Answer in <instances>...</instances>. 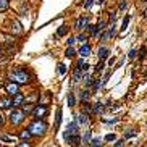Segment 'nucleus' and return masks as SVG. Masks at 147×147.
<instances>
[{"label":"nucleus","mask_w":147,"mask_h":147,"mask_svg":"<svg viewBox=\"0 0 147 147\" xmlns=\"http://www.w3.org/2000/svg\"><path fill=\"white\" fill-rule=\"evenodd\" d=\"M115 139H117V136H115V134H107V136H105V141L107 142H112V141H115Z\"/></svg>","instance_id":"nucleus-46"},{"label":"nucleus","mask_w":147,"mask_h":147,"mask_svg":"<svg viewBox=\"0 0 147 147\" xmlns=\"http://www.w3.org/2000/svg\"><path fill=\"white\" fill-rule=\"evenodd\" d=\"M76 41H79L82 45H84V44H86V41H87V36L81 32V34H78V36H76Z\"/></svg>","instance_id":"nucleus-31"},{"label":"nucleus","mask_w":147,"mask_h":147,"mask_svg":"<svg viewBox=\"0 0 147 147\" xmlns=\"http://www.w3.org/2000/svg\"><path fill=\"white\" fill-rule=\"evenodd\" d=\"M74 53H76V52H74V49H73V47H68V49H66V52H65V57L73 58V57H74Z\"/></svg>","instance_id":"nucleus-30"},{"label":"nucleus","mask_w":147,"mask_h":147,"mask_svg":"<svg viewBox=\"0 0 147 147\" xmlns=\"http://www.w3.org/2000/svg\"><path fill=\"white\" fill-rule=\"evenodd\" d=\"M66 32H68L66 26H60V28H58V31H57V36H58V37H63V36H65Z\"/></svg>","instance_id":"nucleus-29"},{"label":"nucleus","mask_w":147,"mask_h":147,"mask_svg":"<svg viewBox=\"0 0 147 147\" xmlns=\"http://www.w3.org/2000/svg\"><path fill=\"white\" fill-rule=\"evenodd\" d=\"M97 3H99V5H102V3H103V0H97Z\"/></svg>","instance_id":"nucleus-51"},{"label":"nucleus","mask_w":147,"mask_h":147,"mask_svg":"<svg viewBox=\"0 0 147 147\" xmlns=\"http://www.w3.org/2000/svg\"><path fill=\"white\" fill-rule=\"evenodd\" d=\"M24 117H26V113L23 112V110H20V108H15V110L10 113V123L13 125V126H18V125H21V123H23Z\"/></svg>","instance_id":"nucleus-4"},{"label":"nucleus","mask_w":147,"mask_h":147,"mask_svg":"<svg viewBox=\"0 0 147 147\" xmlns=\"http://www.w3.org/2000/svg\"><path fill=\"white\" fill-rule=\"evenodd\" d=\"M89 147H102V137H94V139H91Z\"/></svg>","instance_id":"nucleus-20"},{"label":"nucleus","mask_w":147,"mask_h":147,"mask_svg":"<svg viewBox=\"0 0 147 147\" xmlns=\"http://www.w3.org/2000/svg\"><path fill=\"white\" fill-rule=\"evenodd\" d=\"M92 5H94V0H84V3H82V7H84L86 10H89Z\"/></svg>","instance_id":"nucleus-37"},{"label":"nucleus","mask_w":147,"mask_h":147,"mask_svg":"<svg viewBox=\"0 0 147 147\" xmlns=\"http://www.w3.org/2000/svg\"><path fill=\"white\" fill-rule=\"evenodd\" d=\"M74 42H76V37H74V36H70V37H68V41H66V44H68V47H71Z\"/></svg>","instance_id":"nucleus-44"},{"label":"nucleus","mask_w":147,"mask_h":147,"mask_svg":"<svg viewBox=\"0 0 147 147\" xmlns=\"http://www.w3.org/2000/svg\"><path fill=\"white\" fill-rule=\"evenodd\" d=\"M34 107L32 103H26V105H23V112L24 113H31V112H34Z\"/></svg>","instance_id":"nucleus-27"},{"label":"nucleus","mask_w":147,"mask_h":147,"mask_svg":"<svg viewBox=\"0 0 147 147\" xmlns=\"http://www.w3.org/2000/svg\"><path fill=\"white\" fill-rule=\"evenodd\" d=\"M100 84H102V79L96 78V79H94V82H92V91H94V92H97V89L100 87Z\"/></svg>","instance_id":"nucleus-28"},{"label":"nucleus","mask_w":147,"mask_h":147,"mask_svg":"<svg viewBox=\"0 0 147 147\" xmlns=\"http://www.w3.org/2000/svg\"><path fill=\"white\" fill-rule=\"evenodd\" d=\"M86 29H87V34H91L92 37H94V36H97V34H99V31H97L96 24H89V26H87V28H86Z\"/></svg>","instance_id":"nucleus-21"},{"label":"nucleus","mask_w":147,"mask_h":147,"mask_svg":"<svg viewBox=\"0 0 147 147\" xmlns=\"http://www.w3.org/2000/svg\"><path fill=\"white\" fill-rule=\"evenodd\" d=\"M10 107H13L10 97H0V108H2V110H7V108H10Z\"/></svg>","instance_id":"nucleus-11"},{"label":"nucleus","mask_w":147,"mask_h":147,"mask_svg":"<svg viewBox=\"0 0 147 147\" xmlns=\"http://www.w3.org/2000/svg\"><path fill=\"white\" fill-rule=\"evenodd\" d=\"M78 123L79 125H87L89 123V115H86V113H79V117H78Z\"/></svg>","instance_id":"nucleus-18"},{"label":"nucleus","mask_w":147,"mask_h":147,"mask_svg":"<svg viewBox=\"0 0 147 147\" xmlns=\"http://www.w3.org/2000/svg\"><path fill=\"white\" fill-rule=\"evenodd\" d=\"M129 20H131V15H126V16H125V18H123V23H121V28H120V29H121V31H126Z\"/></svg>","instance_id":"nucleus-23"},{"label":"nucleus","mask_w":147,"mask_h":147,"mask_svg":"<svg viewBox=\"0 0 147 147\" xmlns=\"http://www.w3.org/2000/svg\"><path fill=\"white\" fill-rule=\"evenodd\" d=\"M82 113H86V115H91V113H94V110H92L91 103H82Z\"/></svg>","instance_id":"nucleus-22"},{"label":"nucleus","mask_w":147,"mask_h":147,"mask_svg":"<svg viewBox=\"0 0 147 147\" xmlns=\"http://www.w3.org/2000/svg\"><path fill=\"white\" fill-rule=\"evenodd\" d=\"M68 105H70V107L76 105V99H74V94H73V92H70V94H68Z\"/></svg>","instance_id":"nucleus-25"},{"label":"nucleus","mask_w":147,"mask_h":147,"mask_svg":"<svg viewBox=\"0 0 147 147\" xmlns=\"http://www.w3.org/2000/svg\"><path fill=\"white\" fill-rule=\"evenodd\" d=\"M91 137H92L91 129L84 131V136H82V144H84V147H89V144H91Z\"/></svg>","instance_id":"nucleus-14"},{"label":"nucleus","mask_w":147,"mask_h":147,"mask_svg":"<svg viewBox=\"0 0 147 147\" xmlns=\"http://www.w3.org/2000/svg\"><path fill=\"white\" fill-rule=\"evenodd\" d=\"M110 76H112V70H108V71H107V73H105V76H103V79H102V84H103V86L107 84V81H108V78H110Z\"/></svg>","instance_id":"nucleus-36"},{"label":"nucleus","mask_w":147,"mask_h":147,"mask_svg":"<svg viewBox=\"0 0 147 147\" xmlns=\"http://www.w3.org/2000/svg\"><path fill=\"white\" fill-rule=\"evenodd\" d=\"M81 68L79 66H74L73 68V76H71V79H73V82H78V81H81V76H82V73H81Z\"/></svg>","instance_id":"nucleus-12"},{"label":"nucleus","mask_w":147,"mask_h":147,"mask_svg":"<svg viewBox=\"0 0 147 147\" xmlns=\"http://www.w3.org/2000/svg\"><path fill=\"white\" fill-rule=\"evenodd\" d=\"M115 21H117V13H115V11H110V20H108V23H110V24H115Z\"/></svg>","instance_id":"nucleus-38"},{"label":"nucleus","mask_w":147,"mask_h":147,"mask_svg":"<svg viewBox=\"0 0 147 147\" xmlns=\"http://www.w3.org/2000/svg\"><path fill=\"white\" fill-rule=\"evenodd\" d=\"M102 123H105V125H115V123H118V118H112V120H105V118H102Z\"/></svg>","instance_id":"nucleus-34"},{"label":"nucleus","mask_w":147,"mask_h":147,"mask_svg":"<svg viewBox=\"0 0 147 147\" xmlns=\"http://www.w3.org/2000/svg\"><path fill=\"white\" fill-rule=\"evenodd\" d=\"M28 131L31 132V136H44L47 131V123L44 120H34L28 126Z\"/></svg>","instance_id":"nucleus-2"},{"label":"nucleus","mask_w":147,"mask_h":147,"mask_svg":"<svg viewBox=\"0 0 147 147\" xmlns=\"http://www.w3.org/2000/svg\"><path fill=\"white\" fill-rule=\"evenodd\" d=\"M108 53H110V50H108L107 47H100V49H99V52H97V55H99V58H100L102 61L108 57Z\"/></svg>","instance_id":"nucleus-15"},{"label":"nucleus","mask_w":147,"mask_h":147,"mask_svg":"<svg viewBox=\"0 0 147 147\" xmlns=\"http://www.w3.org/2000/svg\"><path fill=\"white\" fill-rule=\"evenodd\" d=\"M115 28H117V24H110V29H108L110 37H113V36H115V32H117V29H115Z\"/></svg>","instance_id":"nucleus-43"},{"label":"nucleus","mask_w":147,"mask_h":147,"mask_svg":"<svg viewBox=\"0 0 147 147\" xmlns=\"http://www.w3.org/2000/svg\"><path fill=\"white\" fill-rule=\"evenodd\" d=\"M47 112H49V110H47V107L45 105H36L34 107V117L37 118V120H42V118L45 117L47 115Z\"/></svg>","instance_id":"nucleus-5"},{"label":"nucleus","mask_w":147,"mask_h":147,"mask_svg":"<svg viewBox=\"0 0 147 147\" xmlns=\"http://www.w3.org/2000/svg\"><path fill=\"white\" fill-rule=\"evenodd\" d=\"M123 142H125V139H120V141H115L113 147H123Z\"/></svg>","instance_id":"nucleus-49"},{"label":"nucleus","mask_w":147,"mask_h":147,"mask_svg":"<svg viewBox=\"0 0 147 147\" xmlns=\"http://www.w3.org/2000/svg\"><path fill=\"white\" fill-rule=\"evenodd\" d=\"M29 79H31L29 73L21 70V68H15L10 73V81L15 82V84H26V82H29Z\"/></svg>","instance_id":"nucleus-1"},{"label":"nucleus","mask_w":147,"mask_h":147,"mask_svg":"<svg viewBox=\"0 0 147 147\" xmlns=\"http://www.w3.org/2000/svg\"><path fill=\"white\" fill-rule=\"evenodd\" d=\"M8 8V0H0V11H5Z\"/></svg>","instance_id":"nucleus-33"},{"label":"nucleus","mask_w":147,"mask_h":147,"mask_svg":"<svg viewBox=\"0 0 147 147\" xmlns=\"http://www.w3.org/2000/svg\"><path fill=\"white\" fill-rule=\"evenodd\" d=\"M10 31L13 34H21L23 32V26H21V23L18 20H11L10 21Z\"/></svg>","instance_id":"nucleus-6"},{"label":"nucleus","mask_w":147,"mask_h":147,"mask_svg":"<svg viewBox=\"0 0 147 147\" xmlns=\"http://www.w3.org/2000/svg\"><path fill=\"white\" fill-rule=\"evenodd\" d=\"M137 55H139V58H144V57L147 55V47H141V50H139Z\"/></svg>","instance_id":"nucleus-39"},{"label":"nucleus","mask_w":147,"mask_h":147,"mask_svg":"<svg viewBox=\"0 0 147 147\" xmlns=\"http://www.w3.org/2000/svg\"><path fill=\"white\" fill-rule=\"evenodd\" d=\"M103 68H105V61H99V63H97V66H96V71H102L103 70Z\"/></svg>","instance_id":"nucleus-42"},{"label":"nucleus","mask_w":147,"mask_h":147,"mask_svg":"<svg viewBox=\"0 0 147 147\" xmlns=\"http://www.w3.org/2000/svg\"><path fill=\"white\" fill-rule=\"evenodd\" d=\"M60 123H61V108L58 107L57 108V117H55V128L57 129L60 128Z\"/></svg>","instance_id":"nucleus-19"},{"label":"nucleus","mask_w":147,"mask_h":147,"mask_svg":"<svg viewBox=\"0 0 147 147\" xmlns=\"http://www.w3.org/2000/svg\"><path fill=\"white\" fill-rule=\"evenodd\" d=\"M18 136H20L21 141H29V139H31V132L28 131V128H26V129H21Z\"/></svg>","instance_id":"nucleus-17"},{"label":"nucleus","mask_w":147,"mask_h":147,"mask_svg":"<svg viewBox=\"0 0 147 147\" xmlns=\"http://www.w3.org/2000/svg\"><path fill=\"white\" fill-rule=\"evenodd\" d=\"M76 134H79V123H78V115H74V117H73V121L66 126L65 132H63V137H66V136H76Z\"/></svg>","instance_id":"nucleus-3"},{"label":"nucleus","mask_w":147,"mask_h":147,"mask_svg":"<svg viewBox=\"0 0 147 147\" xmlns=\"http://www.w3.org/2000/svg\"><path fill=\"white\" fill-rule=\"evenodd\" d=\"M96 28H97V31L100 32V31H105V28H107V23L103 20H99V23L96 24Z\"/></svg>","instance_id":"nucleus-24"},{"label":"nucleus","mask_w":147,"mask_h":147,"mask_svg":"<svg viewBox=\"0 0 147 147\" xmlns=\"http://www.w3.org/2000/svg\"><path fill=\"white\" fill-rule=\"evenodd\" d=\"M23 102H24V96H23L21 92H18V94H16V96H13V99H11V103H13V107L23 105Z\"/></svg>","instance_id":"nucleus-10"},{"label":"nucleus","mask_w":147,"mask_h":147,"mask_svg":"<svg viewBox=\"0 0 147 147\" xmlns=\"http://www.w3.org/2000/svg\"><path fill=\"white\" fill-rule=\"evenodd\" d=\"M16 147H32V146H31V142H29V141H21Z\"/></svg>","instance_id":"nucleus-45"},{"label":"nucleus","mask_w":147,"mask_h":147,"mask_svg":"<svg viewBox=\"0 0 147 147\" xmlns=\"http://www.w3.org/2000/svg\"><path fill=\"white\" fill-rule=\"evenodd\" d=\"M144 16H146V18H147V8H146V11H144Z\"/></svg>","instance_id":"nucleus-52"},{"label":"nucleus","mask_w":147,"mask_h":147,"mask_svg":"<svg viewBox=\"0 0 147 147\" xmlns=\"http://www.w3.org/2000/svg\"><path fill=\"white\" fill-rule=\"evenodd\" d=\"M89 97H91V92H89V89H82L81 94H79V99H81L82 103H86V102L89 100Z\"/></svg>","instance_id":"nucleus-16"},{"label":"nucleus","mask_w":147,"mask_h":147,"mask_svg":"<svg viewBox=\"0 0 147 147\" xmlns=\"http://www.w3.org/2000/svg\"><path fill=\"white\" fill-rule=\"evenodd\" d=\"M3 121H5V120H3V115H2V113H0V126H2V125H3Z\"/></svg>","instance_id":"nucleus-50"},{"label":"nucleus","mask_w":147,"mask_h":147,"mask_svg":"<svg viewBox=\"0 0 147 147\" xmlns=\"http://www.w3.org/2000/svg\"><path fill=\"white\" fill-rule=\"evenodd\" d=\"M102 108H103V105H102V102H96L94 103V107H92V110H94V113H100Z\"/></svg>","instance_id":"nucleus-26"},{"label":"nucleus","mask_w":147,"mask_h":147,"mask_svg":"<svg viewBox=\"0 0 147 147\" xmlns=\"http://www.w3.org/2000/svg\"><path fill=\"white\" fill-rule=\"evenodd\" d=\"M58 73H60V74H65L66 73V65L65 63H60V65H58Z\"/></svg>","instance_id":"nucleus-40"},{"label":"nucleus","mask_w":147,"mask_h":147,"mask_svg":"<svg viewBox=\"0 0 147 147\" xmlns=\"http://www.w3.org/2000/svg\"><path fill=\"white\" fill-rule=\"evenodd\" d=\"M5 91L8 92V94H10V96H16V94H18V84H15V82H7L5 84Z\"/></svg>","instance_id":"nucleus-7"},{"label":"nucleus","mask_w":147,"mask_h":147,"mask_svg":"<svg viewBox=\"0 0 147 147\" xmlns=\"http://www.w3.org/2000/svg\"><path fill=\"white\" fill-rule=\"evenodd\" d=\"M92 53V47L89 45V44H84V45L79 49V55L81 57H89Z\"/></svg>","instance_id":"nucleus-13"},{"label":"nucleus","mask_w":147,"mask_h":147,"mask_svg":"<svg viewBox=\"0 0 147 147\" xmlns=\"http://www.w3.org/2000/svg\"><path fill=\"white\" fill-rule=\"evenodd\" d=\"M87 26H89L87 16H82V18H79V20L74 23V28H76V29H84V28H87Z\"/></svg>","instance_id":"nucleus-9"},{"label":"nucleus","mask_w":147,"mask_h":147,"mask_svg":"<svg viewBox=\"0 0 147 147\" xmlns=\"http://www.w3.org/2000/svg\"><path fill=\"white\" fill-rule=\"evenodd\" d=\"M110 37V34H108V31H102V34H100V37H99V41L100 42H105L107 39Z\"/></svg>","instance_id":"nucleus-32"},{"label":"nucleus","mask_w":147,"mask_h":147,"mask_svg":"<svg viewBox=\"0 0 147 147\" xmlns=\"http://www.w3.org/2000/svg\"><path fill=\"white\" fill-rule=\"evenodd\" d=\"M126 0H120V7H118V8H120V10H125V8H126Z\"/></svg>","instance_id":"nucleus-48"},{"label":"nucleus","mask_w":147,"mask_h":147,"mask_svg":"<svg viewBox=\"0 0 147 147\" xmlns=\"http://www.w3.org/2000/svg\"><path fill=\"white\" fill-rule=\"evenodd\" d=\"M134 136H136V131H134V129H128L126 134H125V139H128V137H134Z\"/></svg>","instance_id":"nucleus-41"},{"label":"nucleus","mask_w":147,"mask_h":147,"mask_svg":"<svg viewBox=\"0 0 147 147\" xmlns=\"http://www.w3.org/2000/svg\"><path fill=\"white\" fill-rule=\"evenodd\" d=\"M70 146H79V142H81V137H79V134H76V136H66V137H63Z\"/></svg>","instance_id":"nucleus-8"},{"label":"nucleus","mask_w":147,"mask_h":147,"mask_svg":"<svg viewBox=\"0 0 147 147\" xmlns=\"http://www.w3.org/2000/svg\"><path fill=\"white\" fill-rule=\"evenodd\" d=\"M0 139H2L3 142H11V141H13V137L8 136V134H0Z\"/></svg>","instance_id":"nucleus-35"},{"label":"nucleus","mask_w":147,"mask_h":147,"mask_svg":"<svg viewBox=\"0 0 147 147\" xmlns=\"http://www.w3.org/2000/svg\"><path fill=\"white\" fill-rule=\"evenodd\" d=\"M0 55H2V50H0Z\"/></svg>","instance_id":"nucleus-53"},{"label":"nucleus","mask_w":147,"mask_h":147,"mask_svg":"<svg viewBox=\"0 0 147 147\" xmlns=\"http://www.w3.org/2000/svg\"><path fill=\"white\" fill-rule=\"evenodd\" d=\"M136 53H137V52L134 50V49H131V50H129V53H128V58H129V60H132V58L136 57Z\"/></svg>","instance_id":"nucleus-47"}]
</instances>
